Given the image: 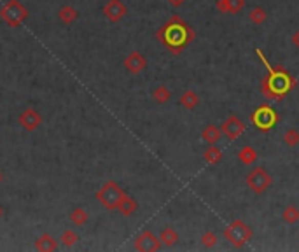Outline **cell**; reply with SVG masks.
Instances as JSON below:
<instances>
[{
    "label": "cell",
    "mask_w": 299,
    "mask_h": 252,
    "mask_svg": "<svg viewBox=\"0 0 299 252\" xmlns=\"http://www.w3.org/2000/svg\"><path fill=\"white\" fill-rule=\"evenodd\" d=\"M255 54H257V56L261 58V62H263L268 68V75L261 79V93H263L268 100L282 102L287 93H290L294 88H296L297 81L294 79L284 67L271 68V65L268 63V60L264 58V54L261 49H255Z\"/></svg>",
    "instance_id": "1"
},
{
    "label": "cell",
    "mask_w": 299,
    "mask_h": 252,
    "mask_svg": "<svg viewBox=\"0 0 299 252\" xmlns=\"http://www.w3.org/2000/svg\"><path fill=\"white\" fill-rule=\"evenodd\" d=\"M156 37H157V41L170 51V53L181 54L182 49L194 41L196 33H194V30L181 18V16L173 14L163 27L157 30Z\"/></svg>",
    "instance_id": "2"
},
{
    "label": "cell",
    "mask_w": 299,
    "mask_h": 252,
    "mask_svg": "<svg viewBox=\"0 0 299 252\" xmlns=\"http://www.w3.org/2000/svg\"><path fill=\"white\" fill-rule=\"evenodd\" d=\"M254 237V231L245 221L234 219L224 228V238L228 240L234 249H242L245 247V243H249Z\"/></svg>",
    "instance_id": "3"
},
{
    "label": "cell",
    "mask_w": 299,
    "mask_h": 252,
    "mask_svg": "<svg viewBox=\"0 0 299 252\" xmlns=\"http://www.w3.org/2000/svg\"><path fill=\"white\" fill-rule=\"evenodd\" d=\"M28 16H30L28 9L19 2V0H9V2L0 9V20L11 28L21 27Z\"/></svg>",
    "instance_id": "4"
},
{
    "label": "cell",
    "mask_w": 299,
    "mask_h": 252,
    "mask_svg": "<svg viewBox=\"0 0 299 252\" xmlns=\"http://www.w3.org/2000/svg\"><path fill=\"white\" fill-rule=\"evenodd\" d=\"M125 195L126 193L121 189V186H119L117 182L109 181L96 191L95 196H96L98 202H100L107 208V210H117L119 202H121Z\"/></svg>",
    "instance_id": "5"
},
{
    "label": "cell",
    "mask_w": 299,
    "mask_h": 252,
    "mask_svg": "<svg viewBox=\"0 0 299 252\" xmlns=\"http://www.w3.org/2000/svg\"><path fill=\"white\" fill-rule=\"evenodd\" d=\"M250 121L257 130L266 133V131H270L271 128L276 126V123H278V112L273 107L264 104L254 110V114L250 116Z\"/></svg>",
    "instance_id": "6"
},
{
    "label": "cell",
    "mask_w": 299,
    "mask_h": 252,
    "mask_svg": "<svg viewBox=\"0 0 299 252\" xmlns=\"http://www.w3.org/2000/svg\"><path fill=\"white\" fill-rule=\"evenodd\" d=\"M245 182H247V186L250 187L252 193L263 195V193H266V191L270 189V186L273 184V177L268 173L266 168L257 166V168H254L249 175H247Z\"/></svg>",
    "instance_id": "7"
},
{
    "label": "cell",
    "mask_w": 299,
    "mask_h": 252,
    "mask_svg": "<svg viewBox=\"0 0 299 252\" xmlns=\"http://www.w3.org/2000/svg\"><path fill=\"white\" fill-rule=\"evenodd\" d=\"M221 131L226 139L236 140V139H240V135L245 131V125H243V121L236 116V114H229V116L224 119V123L221 125Z\"/></svg>",
    "instance_id": "8"
},
{
    "label": "cell",
    "mask_w": 299,
    "mask_h": 252,
    "mask_svg": "<svg viewBox=\"0 0 299 252\" xmlns=\"http://www.w3.org/2000/svg\"><path fill=\"white\" fill-rule=\"evenodd\" d=\"M133 247L140 252H156L161 249V242H160V237H156L152 231L145 229V231H142L135 238Z\"/></svg>",
    "instance_id": "9"
},
{
    "label": "cell",
    "mask_w": 299,
    "mask_h": 252,
    "mask_svg": "<svg viewBox=\"0 0 299 252\" xmlns=\"http://www.w3.org/2000/svg\"><path fill=\"white\" fill-rule=\"evenodd\" d=\"M126 6L123 4V0H107L104 6V16L110 23H119L126 16Z\"/></svg>",
    "instance_id": "10"
},
{
    "label": "cell",
    "mask_w": 299,
    "mask_h": 252,
    "mask_svg": "<svg viewBox=\"0 0 299 252\" xmlns=\"http://www.w3.org/2000/svg\"><path fill=\"white\" fill-rule=\"evenodd\" d=\"M19 126L27 131H35L42 125V116L37 109H25L18 118Z\"/></svg>",
    "instance_id": "11"
},
{
    "label": "cell",
    "mask_w": 299,
    "mask_h": 252,
    "mask_svg": "<svg viewBox=\"0 0 299 252\" xmlns=\"http://www.w3.org/2000/svg\"><path fill=\"white\" fill-rule=\"evenodd\" d=\"M123 65H125V68L130 74H140V72H144L147 68V58L140 51H131L125 58Z\"/></svg>",
    "instance_id": "12"
},
{
    "label": "cell",
    "mask_w": 299,
    "mask_h": 252,
    "mask_svg": "<svg viewBox=\"0 0 299 252\" xmlns=\"http://www.w3.org/2000/svg\"><path fill=\"white\" fill-rule=\"evenodd\" d=\"M245 7V0H217L215 9L221 14H238Z\"/></svg>",
    "instance_id": "13"
},
{
    "label": "cell",
    "mask_w": 299,
    "mask_h": 252,
    "mask_svg": "<svg viewBox=\"0 0 299 252\" xmlns=\"http://www.w3.org/2000/svg\"><path fill=\"white\" fill-rule=\"evenodd\" d=\"M33 247L39 252H54L58 249V242L49 233H42L35 240V243H33Z\"/></svg>",
    "instance_id": "14"
},
{
    "label": "cell",
    "mask_w": 299,
    "mask_h": 252,
    "mask_svg": "<svg viewBox=\"0 0 299 252\" xmlns=\"http://www.w3.org/2000/svg\"><path fill=\"white\" fill-rule=\"evenodd\" d=\"M202 139H203V142L208 144V146H215V144L221 142V139H222L221 126L207 125V126L203 128V131H202Z\"/></svg>",
    "instance_id": "15"
},
{
    "label": "cell",
    "mask_w": 299,
    "mask_h": 252,
    "mask_svg": "<svg viewBox=\"0 0 299 252\" xmlns=\"http://www.w3.org/2000/svg\"><path fill=\"white\" fill-rule=\"evenodd\" d=\"M178 102H181V105L184 107V109L187 110H194L196 107L200 105V102H202V98H200V95L196 91H193V89H186V91L182 93L181 98H178Z\"/></svg>",
    "instance_id": "16"
},
{
    "label": "cell",
    "mask_w": 299,
    "mask_h": 252,
    "mask_svg": "<svg viewBox=\"0 0 299 252\" xmlns=\"http://www.w3.org/2000/svg\"><path fill=\"white\" fill-rule=\"evenodd\" d=\"M238 160H240L242 165L250 166V165H254L255 161L259 160V154H257V151H255V149L252 147V146H243L240 149V152H238Z\"/></svg>",
    "instance_id": "17"
},
{
    "label": "cell",
    "mask_w": 299,
    "mask_h": 252,
    "mask_svg": "<svg viewBox=\"0 0 299 252\" xmlns=\"http://www.w3.org/2000/svg\"><path fill=\"white\" fill-rule=\"evenodd\" d=\"M136 208H138V203L135 202L131 196H128L125 195L123 196V200L119 202V207H117V210L123 214L125 217H131L133 214L136 212Z\"/></svg>",
    "instance_id": "18"
},
{
    "label": "cell",
    "mask_w": 299,
    "mask_h": 252,
    "mask_svg": "<svg viewBox=\"0 0 299 252\" xmlns=\"http://www.w3.org/2000/svg\"><path fill=\"white\" fill-rule=\"evenodd\" d=\"M160 242L165 247H173L178 242V233L175 231V228H172V226H166L160 233Z\"/></svg>",
    "instance_id": "19"
},
{
    "label": "cell",
    "mask_w": 299,
    "mask_h": 252,
    "mask_svg": "<svg viewBox=\"0 0 299 252\" xmlns=\"http://www.w3.org/2000/svg\"><path fill=\"white\" fill-rule=\"evenodd\" d=\"M77 18H79V12L72 6H63L62 9L58 11V20L62 21L63 25H72Z\"/></svg>",
    "instance_id": "20"
},
{
    "label": "cell",
    "mask_w": 299,
    "mask_h": 252,
    "mask_svg": "<svg viewBox=\"0 0 299 252\" xmlns=\"http://www.w3.org/2000/svg\"><path fill=\"white\" fill-rule=\"evenodd\" d=\"M170 98H172V91H170L165 84H160V86H156L152 89V100H154L156 104L163 105L166 102H170Z\"/></svg>",
    "instance_id": "21"
},
{
    "label": "cell",
    "mask_w": 299,
    "mask_h": 252,
    "mask_svg": "<svg viewBox=\"0 0 299 252\" xmlns=\"http://www.w3.org/2000/svg\"><path fill=\"white\" fill-rule=\"evenodd\" d=\"M282 219L287 224H297L299 223V208L296 205H287L282 212Z\"/></svg>",
    "instance_id": "22"
},
{
    "label": "cell",
    "mask_w": 299,
    "mask_h": 252,
    "mask_svg": "<svg viewBox=\"0 0 299 252\" xmlns=\"http://www.w3.org/2000/svg\"><path fill=\"white\" fill-rule=\"evenodd\" d=\"M68 217H70V223L74 224V226H84V224L88 223V219H89L88 212L84 210V208H81V207L74 208Z\"/></svg>",
    "instance_id": "23"
},
{
    "label": "cell",
    "mask_w": 299,
    "mask_h": 252,
    "mask_svg": "<svg viewBox=\"0 0 299 252\" xmlns=\"http://www.w3.org/2000/svg\"><path fill=\"white\" fill-rule=\"evenodd\" d=\"M203 158L208 165H217L222 160V151L217 146H210L203 152Z\"/></svg>",
    "instance_id": "24"
},
{
    "label": "cell",
    "mask_w": 299,
    "mask_h": 252,
    "mask_svg": "<svg viewBox=\"0 0 299 252\" xmlns=\"http://www.w3.org/2000/svg\"><path fill=\"white\" fill-rule=\"evenodd\" d=\"M59 242H62L63 247H74L79 242V235L74 229H65L62 233V237H59Z\"/></svg>",
    "instance_id": "25"
},
{
    "label": "cell",
    "mask_w": 299,
    "mask_h": 252,
    "mask_svg": "<svg viewBox=\"0 0 299 252\" xmlns=\"http://www.w3.org/2000/svg\"><path fill=\"white\" fill-rule=\"evenodd\" d=\"M249 20L254 25H263L264 21L268 20V12L264 11L263 7H254V9L249 12Z\"/></svg>",
    "instance_id": "26"
},
{
    "label": "cell",
    "mask_w": 299,
    "mask_h": 252,
    "mask_svg": "<svg viewBox=\"0 0 299 252\" xmlns=\"http://www.w3.org/2000/svg\"><path fill=\"white\" fill-rule=\"evenodd\" d=\"M284 144L287 147H296L299 144V131L296 130V128H290V130H287L284 133Z\"/></svg>",
    "instance_id": "27"
},
{
    "label": "cell",
    "mask_w": 299,
    "mask_h": 252,
    "mask_svg": "<svg viewBox=\"0 0 299 252\" xmlns=\"http://www.w3.org/2000/svg\"><path fill=\"white\" fill-rule=\"evenodd\" d=\"M202 245L205 247V249H213V247L217 245V235L213 233V231H205L202 235Z\"/></svg>",
    "instance_id": "28"
},
{
    "label": "cell",
    "mask_w": 299,
    "mask_h": 252,
    "mask_svg": "<svg viewBox=\"0 0 299 252\" xmlns=\"http://www.w3.org/2000/svg\"><path fill=\"white\" fill-rule=\"evenodd\" d=\"M290 42H292L296 48H299V30H296V32L292 33V37H290Z\"/></svg>",
    "instance_id": "29"
},
{
    "label": "cell",
    "mask_w": 299,
    "mask_h": 252,
    "mask_svg": "<svg viewBox=\"0 0 299 252\" xmlns=\"http://www.w3.org/2000/svg\"><path fill=\"white\" fill-rule=\"evenodd\" d=\"M166 2H168L170 6H172V7H175V9H177V7L184 6V2H186V0H166Z\"/></svg>",
    "instance_id": "30"
},
{
    "label": "cell",
    "mask_w": 299,
    "mask_h": 252,
    "mask_svg": "<svg viewBox=\"0 0 299 252\" xmlns=\"http://www.w3.org/2000/svg\"><path fill=\"white\" fill-rule=\"evenodd\" d=\"M2 216H4V207L0 205V217H2Z\"/></svg>",
    "instance_id": "31"
},
{
    "label": "cell",
    "mask_w": 299,
    "mask_h": 252,
    "mask_svg": "<svg viewBox=\"0 0 299 252\" xmlns=\"http://www.w3.org/2000/svg\"><path fill=\"white\" fill-rule=\"evenodd\" d=\"M2 181H4V175H2V172H0V184H2Z\"/></svg>",
    "instance_id": "32"
},
{
    "label": "cell",
    "mask_w": 299,
    "mask_h": 252,
    "mask_svg": "<svg viewBox=\"0 0 299 252\" xmlns=\"http://www.w3.org/2000/svg\"><path fill=\"white\" fill-rule=\"evenodd\" d=\"M202 2H203V0H202Z\"/></svg>",
    "instance_id": "33"
}]
</instances>
